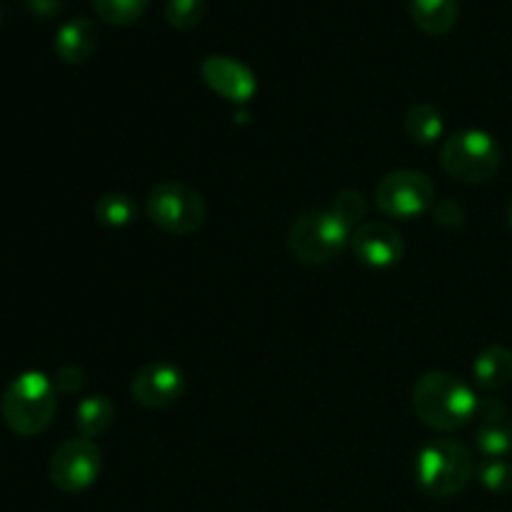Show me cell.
Masks as SVG:
<instances>
[{
	"mask_svg": "<svg viewBox=\"0 0 512 512\" xmlns=\"http://www.w3.org/2000/svg\"><path fill=\"white\" fill-rule=\"evenodd\" d=\"M148 218L170 235H190L203 228L208 208L198 190L178 180H163L148 193Z\"/></svg>",
	"mask_w": 512,
	"mask_h": 512,
	"instance_id": "cell-6",
	"label": "cell"
},
{
	"mask_svg": "<svg viewBox=\"0 0 512 512\" xmlns=\"http://www.w3.org/2000/svg\"><path fill=\"white\" fill-rule=\"evenodd\" d=\"M353 230L333 210H308L293 220L288 248L300 263L328 265L348 248Z\"/></svg>",
	"mask_w": 512,
	"mask_h": 512,
	"instance_id": "cell-4",
	"label": "cell"
},
{
	"mask_svg": "<svg viewBox=\"0 0 512 512\" xmlns=\"http://www.w3.org/2000/svg\"><path fill=\"white\" fill-rule=\"evenodd\" d=\"M413 410L418 420L438 433H453L478 418L480 400L475 390L453 373L430 370L413 385Z\"/></svg>",
	"mask_w": 512,
	"mask_h": 512,
	"instance_id": "cell-1",
	"label": "cell"
},
{
	"mask_svg": "<svg viewBox=\"0 0 512 512\" xmlns=\"http://www.w3.org/2000/svg\"><path fill=\"white\" fill-rule=\"evenodd\" d=\"M375 203L388 218L413 220L433 210L435 185L418 170H393L375 185Z\"/></svg>",
	"mask_w": 512,
	"mask_h": 512,
	"instance_id": "cell-7",
	"label": "cell"
},
{
	"mask_svg": "<svg viewBox=\"0 0 512 512\" xmlns=\"http://www.w3.org/2000/svg\"><path fill=\"white\" fill-rule=\"evenodd\" d=\"M63 3L65 0H25L30 13L38 15V18H53L55 13L63 10Z\"/></svg>",
	"mask_w": 512,
	"mask_h": 512,
	"instance_id": "cell-25",
	"label": "cell"
},
{
	"mask_svg": "<svg viewBox=\"0 0 512 512\" xmlns=\"http://www.w3.org/2000/svg\"><path fill=\"white\" fill-rule=\"evenodd\" d=\"M113 418L115 408L110 403V398H105V395H88L75 408V428L88 440L108 433V428L113 425Z\"/></svg>",
	"mask_w": 512,
	"mask_h": 512,
	"instance_id": "cell-16",
	"label": "cell"
},
{
	"mask_svg": "<svg viewBox=\"0 0 512 512\" xmlns=\"http://www.w3.org/2000/svg\"><path fill=\"white\" fill-rule=\"evenodd\" d=\"M440 160L450 178L460 180V183H485L498 173L503 153L493 135L478 128H468L445 140Z\"/></svg>",
	"mask_w": 512,
	"mask_h": 512,
	"instance_id": "cell-5",
	"label": "cell"
},
{
	"mask_svg": "<svg viewBox=\"0 0 512 512\" xmlns=\"http://www.w3.org/2000/svg\"><path fill=\"white\" fill-rule=\"evenodd\" d=\"M58 408V388L53 380L38 370H28L13 378L0 400L3 423L20 438L40 435L53 423Z\"/></svg>",
	"mask_w": 512,
	"mask_h": 512,
	"instance_id": "cell-2",
	"label": "cell"
},
{
	"mask_svg": "<svg viewBox=\"0 0 512 512\" xmlns=\"http://www.w3.org/2000/svg\"><path fill=\"white\" fill-rule=\"evenodd\" d=\"M185 393V373L173 363H150L133 375L130 395L148 410H163L178 403Z\"/></svg>",
	"mask_w": 512,
	"mask_h": 512,
	"instance_id": "cell-9",
	"label": "cell"
},
{
	"mask_svg": "<svg viewBox=\"0 0 512 512\" xmlns=\"http://www.w3.org/2000/svg\"><path fill=\"white\" fill-rule=\"evenodd\" d=\"M350 248L360 263L375 270L393 268L405 253L400 233L385 223H363L355 228L350 235Z\"/></svg>",
	"mask_w": 512,
	"mask_h": 512,
	"instance_id": "cell-11",
	"label": "cell"
},
{
	"mask_svg": "<svg viewBox=\"0 0 512 512\" xmlns=\"http://www.w3.org/2000/svg\"><path fill=\"white\" fill-rule=\"evenodd\" d=\"M473 473V455L455 440H430L415 455V483L430 498L445 500L463 493Z\"/></svg>",
	"mask_w": 512,
	"mask_h": 512,
	"instance_id": "cell-3",
	"label": "cell"
},
{
	"mask_svg": "<svg viewBox=\"0 0 512 512\" xmlns=\"http://www.w3.org/2000/svg\"><path fill=\"white\" fill-rule=\"evenodd\" d=\"M208 0H165V20L175 30H193L198 28L200 20L205 18Z\"/></svg>",
	"mask_w": 512,
	"mask_h": 512,
	"instance_id": "cell-20",
	"label": "cell"
},
{
	"mask_svg": "<svg viewBox=\"0 0 512 512\" xmlns=\"http://www.w3.org/2000/svg\"><path fill=\"white\" fill-rule=\"evenodd\" d=\"M475 445L485 458H508L512 453V410L500 400H480Z\"/></svg>",
	"mask_w": 512,
	"mask_h": 512,
	"instance_id": "cell-12",
	"label": "cell"
},
{
	"mask_svg": "<svg viewBox=\"0 0 512 512\" xmlns=\"http://www.w3.org/2000/svg\"><path fill=\"white\" fill-rule=\"evenodd\" d=\"M410 18L423 33L445 35L460 18V0H408Z\"/></svg>",
	"mask_w": 512,
	"mask_h": 512,
	"instance_id": "cell-14",
	"label": "cell"
},
{
	"mask_svg": "<svg viewBox=\"0 0 512 512\" xmlns=\"http://www.w3.org/2000/svg\"><path fill=\"white\" fill-rule=\"evenodd\" d=\"M330 210H333L350 230H355L363 225L365 218H368V200H365V195L360 193V190L345 188L335 195L333 208Z\"/></svg>",
	"mask_w": 512,
	"mask_h": 512,
	"instance_id": "cell-21",
	"label": "cell"
},
{
	"mask_svg": "<svg viewBox=\"0 0 512 512\" xmlns=\"http://www.w3.org/2000/svg\"><path fill=\"white\" fill-rule=\"evenodd\" d=\"M100 465H103V455L100 448L88 438H73L65 440L50 458V483L60 490V493H83L90 485L98 480Z\"/></svg>",
	"mask_w": 512,
	"mask_h": 512,
	"instance_id": "cell-8",
	"label": "cell"
},
{
	"mask_svg": "<svg viewBox=\"0 0 512 512\" xmlns=\"http://www.w3.org/2000/svg\"><path fill=\"white\" fill-rule=\"evenodd\" d=\"M53 383L55 388H58V393L73 395L85 385V373L78 368V365H63V368L55 373Z\"/></svg>",
	"mask_w": 512,
	"mask_h": 512,
	"instance_id": "cell-24",
	"label": "cell"
},
{
	"mask_svg": "<svg viewBox=\"0 0 512 512\" xmlns=\"http://www.w3.org/2000/svg\"><path fill=\"white\" fill-rule=\"evenodd\" d=\"M53 48L63 63H85L98 48V28L90 18H73L63 23L55 33Z\"/></svg>",
	"mask_w": 512,
	"mask_h": 512,
	"instance_id": "cell-13",
	"label": "cell"
},
{
	"mask_svg": "<svg viewBox=\"0 0 512 512\" xmlns=\"http://www.w3.org/2000/svg\"><path fill=\"white\" fill-rule=\"evenodd\" d=\"M508 223H510V230H512V200H510V205H508Z\"/></svg>",
	"mask_w": 512,
	"mask_h": 512,
	"instance_id": "cell-26",
	"label": "cell"
},
{
	"mask_svg": "<svg viewBox=\"0 0 512 512\" xmlns=\"http://www.w3.org/2000/svg\"><path fill=\"white\" fill-rule=\"evenodd\" d=\"M478 480L490 493H512V463L505 458H485L478 468Z\"/></svg>",
	"mask_w": 512,
	"mask_h": 512,
	"instance_id": "cell-22",
	"label": "cell"
},
{
	"mask_svg": "<svg viewBox=\"0 0 512 512\" xmlns=\"http://www.w3.org/2000/svg\"><path fill=\"white\" fill-rule=\"evenodd\" d=\"M473 380L483 390H503L512 383V350L490 345L473 360Z\"/></svg>",
	"mask_w": 512,
	"mask_h": 512,
	"instance_id": "cell-15",
	"label": "cell"
},
{
	"mask_svg": "<svg viewBox=\"0 0 512 512\" xmlns=\"http://www.w3.org/2000/svg\"><path fill=\"white\" fill-rule=\"evenodd\" d=\"M93 213L98 223L108 225V228H125V225L133 223L138 205L125 193H105L98 198Z\"/></svg>",
	"mask_w": 512,
	"mask_h": 512,
	"instance_id": "cell-18",
	"label": "cell"
},
{
	"mask_svg": "<svg viewBox=\"0 0 512 512\" xmlns=\"http://www.w3.org/2000/svg\"><path fill=\"white\" fill-rule=\"evenodd\" d=\"M200 75L205 85L220 98L230 103H248L258 90V78L253 70L240 60L228 58V55H210L200 63Z\"/></svg>",
	"mask_w": 512,
	"mask_h": 512,
	"instance_id": "cell-10",
	"label": "cell"
},
{
	"mask_svg": "<svg viewBox=\"0 0 512 512\" xmlns=\"http://www.w3.org/2000/svg\"><path fill=\"white\" fill-rule=\"evenodd\" d=\"M433 215L435 223L445 225V228H460L465 223V210L460 208L455 200H435L433 205Z\"/></svg>",
	"mask_w": 512,
	"mask_h": 512,
	"instance_id": "cell-23",
	"label": "cell"
},
{
	"mask_svg": "<svg viewBox=\"0 0 512 512\" xmlns=\"http://www.w3.org/2000/svg\"><path fill=\"white\" fill-rule=\"evenodd\" d=\"M405 133H408L410 140L420 145H435L440 138H443V115H440L438 108L428 103L413 105V108L405 113Z\"/></svg>",
	"mask_w": 512,
	"mask_h": 512,
	"instance_id": "cell-17",
	"label": "cell"
},
{
	"mask_svg": "<svg viewBox=\"0 0 512 512\" xmlns=\"http://www.w3.org/2000/svg\"><path fill=\"white\" fill-rule=\"evenodd\" d=\"M98 18L108 25H130L148 10L150 0H90Z\"/></svg>",
	"mask_w": 512,
	"mask_h": 512,
	"instance_id": "cell-19",
	"label": "cell"
}]
</instances>
